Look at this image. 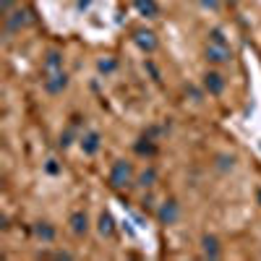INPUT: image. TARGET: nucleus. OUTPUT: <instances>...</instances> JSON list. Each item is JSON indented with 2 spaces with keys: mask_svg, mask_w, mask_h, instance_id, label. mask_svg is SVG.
I'll use <instances>...</instances> for the list:
<instances>
[{
  "mask_svg": "<svg viewBox=\"0 0 261 261\" xmlns=\"http://www.w3.org/2000/svg\"><path fill=\"white\" fill-rule=\"evenodd\" d=\"M79 141H81V151H84V154H89V157L97 154L99 146H102V136L97 134V130H86Z\"/></svg>",
  "mask_w": 261,
  "mask_h": 261,
  "instance_id": "nucleus-6",
  "label": "nucleus"
},
{
  "mask_svg": "<svg viewBox=\"0 0 261 261\" xmlns=\"http://www.w3.org/2000/svg\"><path fill=\"white\" fill-rule=\"evenodd\" d=\"M227 3H238V0H227Z\"/></svg>",
  "mask_w": 261,
  "mask_h": 261,
  "instance_id": "nucleus-20",
  "label": "nucleus"
},
{
  "mask_svg": "<svg viewBox=\"0 0 261 261\" xmlns=\"http://www.w3.org/2000/svg\"><path fill=\"white\" fill-rule=\"evenodd\" d=\"M201 6H204V8H212V11H214V8H217V0H201Z\"/></svg>",
  "mask_w": 261,
  "mask_h": 261,
  "instance_id": "nucleus-19",
  "label": "nucleus"
},
{
  "mask_svg": "<svg viewBox=\"0 0 261 261\" xmlns=\"http://www.w3.org/2000/svg\"><path fill=\"white\" fill-rule=\"evenodd\" d=\"M47 172H53V175H58V172H60V167L55 165V160H50V162H47Z\"/></svg>",
  "mask_w": 261,
  "mask_h": 261,
  "instance_id": "nucleus-18",
  "label": "nucleus"
},
{
  "mask_svg": "<svg viewBox=\"0 0 261 261\" xmlns=\"http://www.w3.org/2000/svg\"><path fill=\"white\" fill-rule=\"evenodd\" d=\"M204 55H206L209 63H230V60H232V47L227 45V39L222 37L220 29H214V32L209 34V42H206Z\"/></svg>",
  "mask_w": 261,
  "mask_h": 261,
  "instance_id": "nucleus-1",
  "label": "nucleus"
},
{
  "mask_svg": "<svg viewBox=\"0 0 261 261\" xmlns=\"http://www.w3.org/2000/svg\"><path fill=\"white\" fill-rule=\"evenodd\" d=\"M29 16H32V11H21V8H18L16 13H8V16H6V24H8L11 32H18V29H24L27 24H32Z\"/></svg>",
  "mask_w": 261,
  "mask_h": 261,
  "instance_id": "nucleus-8",
  "label": "nucleus"
},
{
  "mask_svg": "<svg viewBox=\"0 0 261 261\" xmlns=\"http://www.w3.org/2000/svg\"><path fill=\"white\" fill-rule=\"evenodd\" d=\"M157 183V170H144L141 175H139V186H144V188H149V186H154Z\"/></svg>",
  "mask_w": 261,
  "mask_h": 261,
  "instance_id": "nucleus-15",
  "label": "nucleus"
},
{
  "mask_svg": "<svg viewBox=\"0 0 261 261\" xmlns=\"http://www.w3.org/2000/svg\"><path fill=\"white\" fill-rule=\"evenodd\" d=\"M204 89H206L209 94H214V97H220V94L225 92V79H222V73L209 71V73L204 76Z\"/></svg>",
  "mask_w": 261,
  "mask_h": 261,
  "instance_id": "nucleus-7",
  "label": "nucleus"
},
{
  "mask_svg": "<svg viewBox=\"0 0 261 261\" xmlns=\"http://www.w3.org/2000/svg\"><path fill=\"white\" fill-rule=\"evenodd\" d=\"M68 225H71L73 235H86V230H89V217H86V212H73Z\"/></svg>",
  "mask_w": 261,
  "mask_h": 261,
  "instance_id": "nucleus-10",
  "label": "nucleus"
},
{
  "mask_svg": "<svg viewBox=\"0 0 261 261\" xmlns=\"http://www.w3.org/2000/svg\"><path fill=\"white\" fill-rule=\"evenodd\" d=\"M136 151H139V154H154V151H157V146L151 144L149 139H141V141L136 144Z\"/></svg>",
  "mask_w": 261,
  "mask_h": 261,
  "instance_id": "nucleus-16",
  "label": "nucleus"
},
{
  "mask_svg": "<svg viewBox=\"0 0 261 261\" xmlns=\"http://www.w3.org/2000/svg\"><path fill=\"white\" fill-rule=\"evenodd\" d=\"M99 235L102 238H113L115 235V220H113V214L110 212H102L99 214V225H97Z\"/></svg>",
  "mask_w": 261,
  "mask_h": 261,
  "instance_id": "nucleus-12",
  "label": "nucleus"
},
{
  "mask_svg": "<svg viewBox=\"0 0 261 261\" xmlns=\"http://www.w3.org/2000/svg\"><path fill=\"white\" fill-rule=\"evenodd\" d=\"M34 235L39 238L42 243H53L55 241V227L50 222H37L34 225Z\"/></svg>",
  "mask_w": 261,
  "mask_h": 261,
  "instance_id": "nucleus-14",
  "label": "nucleus"
},
{
  "mask_svg": "<svg viewBox=\"0 0 261 261\" xmlns=\"http://www.w3.org/2000/svg\"><path fill=\"white\" fill-rule=\"evenodd\" d=\"M42 84H45L47 94H63V89L68 86V73H65L63 68L60 71H47L45 79H42Z\"/></svg>",
  "mask_w": 261,
  "mask_h": 261,
  "instance_id": "nucleus-3",
  "label": "nucleus"
},
{
  "mask_svg": "<svg viewBox=\"0 0 261 261\" xmlns=\"http://www.w3.org/2000/svg\"><path fill=\"white\" fill-rule=\"evenodd\" d=\"M201 251H204V256H206V258H220V256H222L220 241H217L214 235H209V232L201 238Z\"/></svg>",
  "mask_w": 261,
  "mask_h": 261,
  "instance_id": "nucleus-9",
  "label": "nucleus"
},
{
  "mask_svg": "<svg viewBox=\"0 0 261 261\" xmlns=\"http://www.w3.org/2000/svg\"><path fill=\"white\" fill-rule=\"evenodd\" d=\"M134 8L144 16V18H154L160 13V3L157 0H134Z\"/></svg>",
  "mask_w": 261,
  "mask_h": 261,
  "instance_id": "nucleus-11",
  "label": "nucleus"
},
{
  "mask_svg": "<svg viewBox=\"0 0 261 261\" xmlns=\"http://www.w3.org/2000/svg\"><path fill=\"white\" fill-rule=\"evenodd\" d=\"M110 186L113 188H128L130 183H134V167H130V162L125 160H118L113 167H110Z\"/></svg>",
  "mask_w": 261,
  "mask_h": 261,
  "instance_id": "nucleus-2",
  "label": "nucleus"
},
{
  "mask_svg": "<svg viewBox=\"0 0 261 261\" xmlns=\"http://www.w3.org/2000/svg\"><path fill=\"white\" fill-rule=\"evenodd\" d=\"M97 68H99L102 73H110V71L115 68V60H113V58H107V60H99V63H97Z\"/></svg>",
  "mask_w": 261,
  "mask_h": 261,
  "instance_id": "nucleus-17",
  "label": "nucleus"
},
{
  "mask_svg": "<svg viewBox=\"0 0 261 261\" xmlns=\"http://www.w3.org/2000/svg\"><path fill=\"white\" fill-rule=\"evenodd\" d=\"M157 220H160V225H175V222L180 220V204H178L175 199L165 201V204L157 209Z\"/></svg>",
  "mask_w": 261,
  "mask_h": 261,
  "instance_id": "nucleus-4",
  "label": "nucleus"
},
{
  "mask_svg": "<svg viewBox=\"0 0 261 261\" xmlns=\"http://www.w3.org/2000/svg\"><path fill=\"white\" fill-rule=\"evenodd\" d=\"M134 42H136V47L144 50V53H154L157 50V34L149 32V29H136L134 32Z\"/></svg>",
  "mask_w": 261,
  "mask_h": 261,
  "instance_id": "nucleus-5",
  "label": "nucleus"
},
{
  "mask_svg": "<svg viewBox=\"0 0 261 261\" xmlns=\"http://www.w3.org/2000/svg\"><path fill=\"white\" fill-rule=\"evenodd\" d=\"M258 201H261V191H258Z\"/></svg>",
  "mask_w": 261,
  "mask_h": 261,
  "instance_id": "nucleus-21",
  "label": "nucleus"
},
{
  "mask_svg": "<svg viewBox=\"0 0 261 261\" xmlns=\"http://www.w3.org/2000/svg\"><path fill=\"white\" fill-rule=\"evenodd\" d=\"M63 68V55L58 53V50H50L47 55H45V60H42V71H60Z\"/></svg>",
  "mask_w": 261,
  "mask_h": 261,
  "instance_id": "nucleus-13",
  "label": "nucleus"
}]
</instances>
